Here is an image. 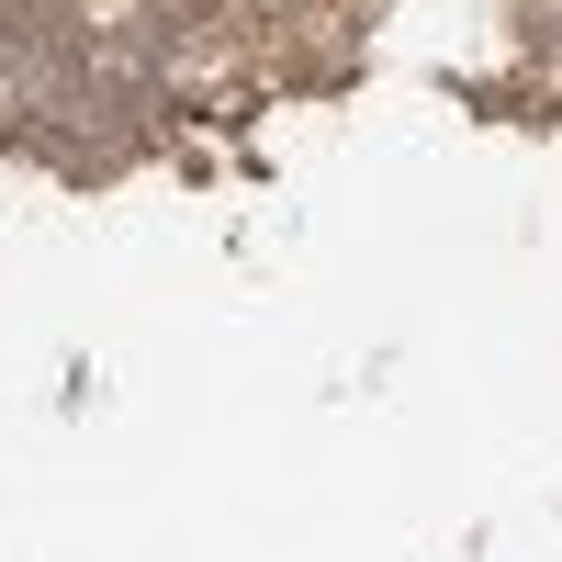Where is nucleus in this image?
<instances>
[{
    "label": "nucleus",
    "instance_id": "1",
    "mask_svg": "<svg viewBox=\"0 0 562 562\" xmlns=\"http://www.w3.org/2000/svg\"><path fill=\"white\" fill-rule=\"evenodd\" d=\"M68 12H79V0H68Z\"/></svg>",
    "mask_w": 562,
    "mask_h": 562
}]
</instances>
